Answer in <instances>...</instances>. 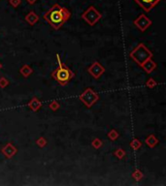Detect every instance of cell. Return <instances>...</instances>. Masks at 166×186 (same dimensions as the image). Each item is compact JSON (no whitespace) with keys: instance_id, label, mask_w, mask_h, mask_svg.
Returning <instances> with one entry per match:
<instances>
[{"instance_id":"6da1fadb","label":"cell","mask_w":166,"mask_h":186,"mask_svg":"<svg viewBox=\"0 0 166 186\" xmlns=\"http://www.w3.org/2000/svg\"><path fill=\"white\" fill-rule=\"evenodd\" d=\"M43 18L55 30L59 29L63 25V23L66 22L62 14V7L59 4H54L49 11L44 14Z\"/></svg>"},{"instance_id":"7a4b0ae2","label":"cell","mask_w":166,"mask_h":186,"mask_svg":"<svg viewBox=\"0 0 166 186\" xmlns=\"http://www.w3.org/2000/svg\"><path fill=\"white\" fill-rule=\"evenodd\" d=\"M55 57H57L58 67L52 73V78L54 80H57L60 85H65L68 84V81L71 79H73L75 77V74L73 73V71H71L68 67H66L65 65H63L58 53L55 54Z\"/></svg>"},{"instance_id":"3957f363","label":"cell","mask_w":166,"mask_h":186,"mask_svg":"<svg viewBox=\"0 0 166 186\" xmlns=\"http://www.w3.org/2000/svg\"><path fill=\"white\" fill-rule=\"evenodd\" d=\"M129 56L135 63L141 66L144 62H146L148 59L152 58L153 56V53L143 43H140L137 45L136 48L129 53Z\"/></svg>"},{"instance_id":"277c9868","label":"cell","mask_w":166,"mask_h":186,"mask_svg":"<svg viewBox=\"0 0 166 186\" xmlns=\"http://www.w3.org/2000/svg\"><path fill=\"white\" fill-rule=\"evenodd\" d=\"M81 18L84 20H86L91 26H93L102 18V15L94 6H90L82 14Z\"/></svg>"},{"instance_id":"5b68a950","label":"cell","mask_w":166,"mask_h":186,"mask_svg":"<svg viewBox=\"0 0 166 186\" xmlns=\"http://www.w3.org/2000/svg\"><path fill=\"white\" fill-rule=\"evenodd\" d=\"M80 101L87 108H91L93 105L99 100V96L91 87L84 90V92L79 96Z\"/></svg>"},{"instance_id":"8992f818","label":"cell","mask_w":166,"mask_h":186,"mask_svg":"<svg viewBox=\"0 0 166 186\" xmlns=\"http://www.w3.org/2000/svg\"><path fill=\"white\" fill-rule=\"evenodd\" d=\"M133 23L135 25V26L142 32L146 31L152 25V21L146 16V15H140L136 19H134Z\"/></svg>"},{"instance_id":"52a82bcc","label":"cell","mask_w":166,"mask_h":186,"mask_svg":"<svg viewBox=\"0 0 166 186\" xmlns=\"http://www.w3.org/2000/svg\"><path fill=\"white\" fill-rule=\"evenodd\" d=\"M105 71H106L105 67H103L98 61H94L90 67L87 68V72L90 73L94 79H99L104 74Z\"/></svg>"},{"instance_id":"ba28073f","label":"cell","mask_w":166,"mask_h":186,"mask_svg":"<svg viewBox=\"0 0 166 186\" xmlns=\"http://www.w3.org/2000/svg\"><path fill=\"white\" fill-rule=\"evenodd\" d=\"M134 1L145 12H151V10L156 7L161 0H134Z\"/></svg>"},{"instance_id":"9c48e42d","label":"cell","mask_w":166,"mask_h":186,"mask_svg":"<svg viewBox=\"0 0 166 186\" xmlns=\"http://www.w3.org/2000/svg\"><path fill=\"white\" fill-rule=\"evenodd\" d=\"M17 147L12 145L11 143H8L6 144V145L1 149V152L3 153V155L7 158V159H10L12 158L13 156H15V154L17 153Z\"/></svg>"},{"instance_id":"30bf717a","label":"cell","mask_w":166,"mask_h":186,"mask_svg":"<svg viewBox=\"0 0 166 186\" xmlns=\"http://www.w3.org/2000/svg\"><path fill=\"white\" fill-rule=\"evenodd\" d=\"M140 67H142L144 69V71H145L147 74H151L153 70L157 68V63L154 62L152 58H150V59H148L146 62H144Z\"/></svg>"},{"instance_id":"8fae6325","label":"cell","mask_w":166,"mask_h":186,"mask_svg":"<svg viewBox=\"0 0 166 186\" xmlns=\"http://www.w3.org/2000/svg\"><path fill=\"white\" fill-rule=\"evenodd\" d=\"M27 107L32 111V112H37L41 107H42V102L36 98V97H33L27 104Z\"/></svg>"},{"instance_id":"7c38bea8","label":"cell","mask_w":166,"mask_h":186,"mask_svg":"<svg viewBox=\"0 0 166 186\" xmlns=\"http://www.w3.org/2000/svg\"><path fill=\"white\" fill-rule=\"evenodd\" d=\"M38 20H39V16L33 11H30L29 13L25 16V21L28 23L29 25H34Z\"/></svg>"},{"instance_id":"4fadbf2b","label":"cell","mask_w":166,"mask_h":186,"mask_svg":"<svg viewBox=\"0 0 166 186\" xmlns=\"http://www.w3.org/2000/svg\"><path fill=\"white\" fill-rule=\"evenodd\" d=\"M145 143H146V145H147L149 147L153 148L154 146H156V145L158 144V140L156 138V136L152 134V135H149V136L146 138Z\"/></svg>"},{"instance_id":"5bb4252c","label":"cell","mask_w":166,"mask_h":186,"mask_svg":"<svg viewBox=\"0 0 166 186\" xmlns=\"http://www.w3.org/2000/svg\"><path fill=\"white\" fill-rule=\"evenodd\" d=\"M19 73L23 75L25 78H28L33 73V69L28 64H25V65L21 66V68L19 69Z\"/></svg>"},{"instance_id":"9a60e30c","label":"cell","mask_w":166,"mask_h":186,"mask_svg":"<svg viewBox=\"0 0 166 186\" xmlns=\"http://www.w3.org/2000/svg\"><path fill=\"white\" fill-rule=\"evenodd\" d=\"M141 146H142V143L140 142V140L137 139V138L133 139L130 142V147L133 149V150H138Z\"/></svg>"},{"instance_id":"2e32d148","label":"cell","mask_w":166,"mask_h":186,"mask_svg":"<svg viewBox=\"0 0 166 186\" xmlns=\"http://www.w3.org/2000/svg\"><path fill=\"white\" fill-rule=\"evenodd\" d=\"M143 177H144L143 172L138 169H136L133 172H132V178H133L136 181H140L143 178Z\"/></svg>"},{"instance_id":"e0dca14e","label":"cell","mask_w":166,"mask_h":186,"mask_svg":"<svg viewBox=\"0 0 166 186\" xmlns=\"http://www.w3.org/2000/svg\"><path fill=\"white\" fill-rule=\"evenodd\" d=\"M107 136H108V138L111 140V141H116V140L119 137V132L116 129H112L108 133Z\"/></svg>"},{"instance_id":"ac0fdd59","label":"cell","mask_w":166,"mask_h":186,"mask_svg":"<svg viewBox=\"0 0 166 186\" xmlns=\"http://www.w3.org/2000/svg\"><path fill=\"white\" fill-rule=\"evenodd\" d=\"M47 144H48L47 139L44 138V137H40V138H38V139L36 140V145H37L39 147H41V148L45 147V146L47 145Z\"/></svg>"},{"instance_id":"d6986e66","label":"cell","mask_w":166,"mask_h":186,"mask_svg":"<svg viewBox=\"0 0 166 186\" xmlns=\"http://www.w3.org/2000/svg\"><path fill=\"white\" fill-rule=\"evenodd\" d=\"M114 155L118 158V159H123L125 156V151L123 148H118L114 151Z\"/></svg>"},{"instance_id":"ffe728a7","label":"cell","mask_w":166,"mask_h":186,"mask_svg":"<svg viewBox=\"0 0 166 186\" xmlns=\"http://www.w3.org/2000/svg\"><path fill=\"white\" fill-rule=\"evenodd\" d=\"M102 145H103V142L101 141L100 139H98V138L93 139L92 142H91V145H92V147L95 148V149H99V148H100V147L102 146Z\"/></svg>"},{"instance_id":"44dd1931","label":"cell","mask_w":166,"mask_h":186,"mask_svg":"<svg viewBox=\"0 0 166 186\" xmlns=\"http://www.w3.org/2000/svg\"><path fill=\"white\" fill-rule=\"evenodd\" d=\"M157 85H158V83L156 81V79H152V78L149 79L146 81V86H147L148 88H154Z\"/></svg>"},{"instance_id":"7402d4cb","label":"cell","mask_w":166,"mask_h":186,"mask_svg":"<svg viewBox=\"0 0 166 186\" xmlns=\"http://www.w3.org/2000/svg\"><path fill=\"white\" fill-rule=\"evenodd\" d=\"M49 108L53 111V112H55L58 111L59 108H60V105L58 101H53L49 104Z\"/></svg>"},{"instance_id":"603a6c76","label":"cell","mask_w":166,"mask_h":186,"mask_svg":"<svg viewBox=\"0 0 166 186\" xmlns=\"http://www.w3.org/2000/svg\"><path fill=\"white\" fill-rule=\"evenodd\" d=\"M9 85V80L5 77L0 78V88H5Z\"/></svg>"},{"instance_id":"cb8c5ba5","label":"cell","mask_w":166,"mask_h":186,"mask_svg":"<svg viewBox=\"0 0 166 186\" xmlns=\"http://www.w3.org/2000/svg\"><path fill=\"white\" fill-rule=\"evenodd\" d=\"M9 3L11 6H13L14 8H17L21 4V0H9Z\"/></svg>"},{"instance_id":"d4e9b609","label":"cell","mask_w":166,"mask_h":186,"mask_svg":"<svg viewBox=\"0 0 166 186\" xmlns=\"http://www.w3.org/2000/svg\"><path fill=\"white\" fill-rule=\"evenodd\" d=\"M26 1H27V3H28L29 5H34V4L36 3L37 0H26Z\"/></svg>"},{"instance_id":"484cf974","label":"cell","mask_w":166,"mask_h":186,"mask_svg":"<svg viewBox=\"0 0 166 186\" xmlns=\"http://www.w3.org/2000/svg\"><path fill=\"white\" fill-rule=\"evenodd\" d=\"M2 67H3V66H2V64H1V63H0V69H1Z\"/></svg>"}]
</instances>
